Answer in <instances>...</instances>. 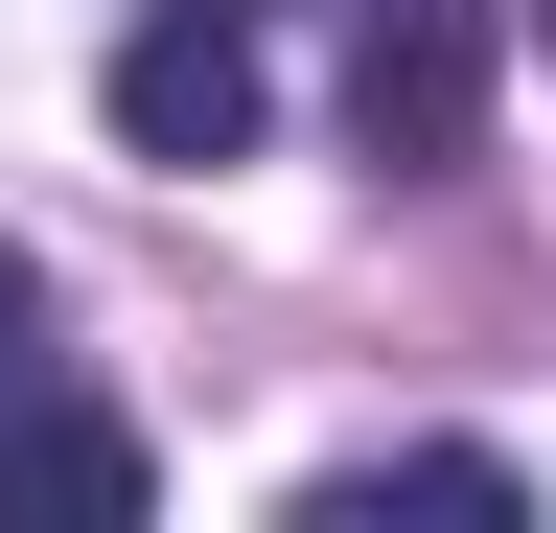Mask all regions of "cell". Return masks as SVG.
Wrapping results in <instances>:
<instances>
[{
    "instance_id": "cell-1",
    "label": "cell",
    "mask_w": 556,
    "mask_h": 533,
    "mask_svg": "<svg viewBox=\"0 0 556 533\" xmlns=\"http://www.w3.org/2000/svg\"><path fill=\"white\" fill-rule=\"evenodd\" d=\"M348 140L394 186H441L486 140V0H371V24H348Z\"/></svg>"
},
{
    "instance_id": "cell-2",
    "label": "cell",
    "mask_w": 556,
    "mask_h": 533,
    "mask_svg": "<svg viewBox=\"0 0 556 533\" xmlns=\"http://www.w3.org/2000/svg\"><path fill=\"white\" fill-rule=\"evenodd\" d=\"M116 140L139 163H232L255 140V0H163V24L116 47Z\"/></svg>"
},
{
    "instance_id": "cell-3",
    "label": "cell",
    "mask_w": 556,
    "mask_h": 533,
    "mask_svg": "<svg viewBox=\"0 0 556 533\" xmlns=\"http://www.w3.org/2000/svg\"><path fill=\"white\" fill-rule=\"evenodd\" d=\"M24 510H163L139 418H93V394H0V533H24Z\"/></svg>"
},
{
    "instance_id": "cell-4",
    "label": "cell",
    "mask_w": 556,
    "mask_h": 533,
    "mask_svg": "<svg viewBox=\"0 0 556 533\" xmlns=\"http://www.w3.org/2000/svg\"><path fill=\"white\" fill-rule=\"evenodd\" d=\"M0 394H47V279L0 255Z\"/></svg>"
},
{
    "instance_id": "cell-5",
    "label": "cell",
    "mask_w": 556,
    "mask_h": 533,
    "mask_svg": "<svg viewBox=\"0 0 556 533\" xmlns=\"http://www.w3.org/2000/svg\"><path fill=\"white\" fill-rule=\"evenodd\" d=\"M533 47H556V0H533Z\"/></svg>"
}]
</instances>
